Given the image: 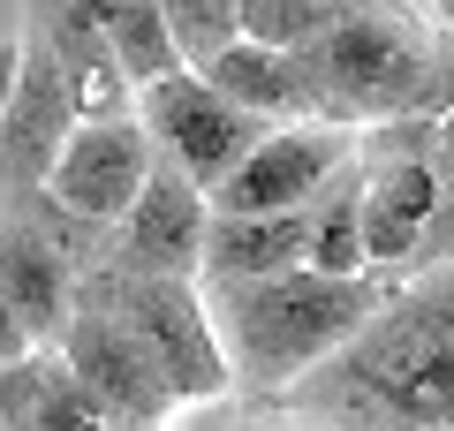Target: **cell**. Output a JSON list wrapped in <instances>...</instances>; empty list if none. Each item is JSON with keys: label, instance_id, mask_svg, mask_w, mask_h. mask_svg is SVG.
<instances>
[{"label": "cell", "instance_id": "6da1fadb", "mask_svg": "<svg viewBox=\"0 0 454 431\" xmlns=\"http://www.w3.org/2000/svg\"><path fill=\"white\" fill-rule=\"evenodd\" d=\"M280 401L325 424H454V257H424L417 280Z\"/></svg>", "mask_w": 454, "mask_h": 431}, {"label": "cell", "instance_id": "7a4b0ae2", "mask_svg": "<svg viewBox=\"0 0 454 431\" xmlns=\"http://www.w3.org/2000/svg\"><path fill=\"white\" fill-rule=\"evenodd\" d=\"M394 265L364 272H325V265H280V272H235V280H205L220 349L235 364V386L258 401H280L303 371H318L340 341H356L394 295Z\"/></svg>", "mask_w": 454, "mask_h": 431}, {"label": "cell", "instance_id": "3957f363", "mask_svg": "<svg viewBox=\"0 0 454 431\" xmlns=\"http://www.w3.org/2000/svg\"><path fill=\"white\" fill-rule=\"evenodd\" d=\"M424 0H379L295 46L310 121L372 129L387 114H439V38L417 23Z\"/></svg>", "mask_w": 454, "mask_h": 431}, {"label": "cell", "instance_id": "277c9868", "mask_svg": "<svg viewBox=\"0 0 454 431\" xmlns=\"http://www.w3.org/2000/svg\"><path fill=\"white\" fill-rule=\"evenodd\" d=\"M76 295H91V303L129 318V333L175 379L182 409L235 394V364L220 349V325H212V303H205V280L197 272H137V265H114L106 257V265H91L76 280Z\"/></svg>", "mask_w": 454, "mask_h": 431}, {"label": "cell", "instance_id": "5b68a950", "mask_svg": "<svg viewBox=\"0 0 454 431\" xmlns=\"http://www.w3.org/2000/svg\"><path fill=\"white\" fill-rule=\"evenodd\" d=\"M137 114H145L152 144H160L175 167H190L205 190H220L235 167H243V152L273 129V114H250L243 98H227L220 83L205 76V68H167V76H152L145 91H137Z\"/></svg>", "mask_w": 454, "mask_h": 431}, {"label": "cell", "instance_id": "8992f818", "mask_svg": "<svg viewBox=\"0 0 454 431\" xmlns=\"http://www.w3.org/2000/svg\"><path fill=\"white\" fill-rule=\"evenodd\" d=\"M76 121H83V106L61 76V53L38 31H23V76H16L8 114H0V205H23V197L46 190Z\"/></svg>", "mask_w": 454, "mask_h": 431}, {"label": "cell", "instance_id": "52a82bcc", "mask_svg": "<svg viewBox=\"0 0 454 431\" xmlns=\"http://www.w3.org/2000/svg\"><path fill=\"white\" fill-rule=\"evenodd\" d=\"M61 356L83 371V386L114 409V424H167V416L182 409V394H175V379L160 371V356L129 333L121 310L91 303V295H76V310H68Z\"/></svg>", "mask_w": 454, "mask_h": 431}, {"label": "cell", "instance_id": "ba28073f", "mask_svg": "<svg viewBox=\"0 0 454 431\" xmlns=\"http://www.w3.org/2000/svg\"><path fill=\"white\" fill-rule=\"evenodd\" d=\"M356 144H364V137H356L348 121H273V129L243 152V167L212 190V205H220V212L310 205L340 160H356Z\"/></svg>", "mask_w": 454, "mask_h": 431}, {"label": "cell", "instance_id": "9c48e42d", "mask_svg": "<svg viewBox=\"0 0 454 431\" xmlns=\"http://www.w3.org/2000/svg\"><path fill=\"white\" fill-rule=\"evenodd\" d=\"M205 235H212V190L175 167L160 152L152 182L137 190V205L121 212L114 227V265H137V272H197L205 280Z\"/></svg>", "mask_w": 454, "mask_h": 431}, {"label": "cell", "instance_id": "30bf717a", "mask_svg": "<svg viewBox=\"0 0 454 431\" xmlns=\"http://www.w3.org/2000/svg\"><path fill=\"white\" fill-rule=\"evenodd\" d=\"M160 167V144H152L145 114H121V121H76V137L61 144V167H53L46 190L68 212H91V220L121 227V212L137 205V190Z\"/></svg>", "mask_w": 454, "mask_h": 431}, {"label": "cell", "instance_id": "8fae6325", "mask_svg": "<svg viewBox=\"0 0 454 431\" xmlns=\"http://www.w3.org/2000/svg\"><path fill=\"white\" fill-rule=\"evenodd\" d=\"M31 31L61 53V76H68V91H76L83 121H121V114H137V91H145V83L129 76V61L114 53L106 31H98L91 0H31Z\"/></svg>", "mask_w": 454, "mask_h": 431}, {"label": "cell", "instance_id": "7c38bea8", "mask_svg": "<svg viewBox=\"0 0 454 431\" xmlns=\"http://www.w3.org/2000/svg\"><path fill=\"white\" fill-rule=\"evenodd\" d=\"M76 280L83 265L23 212H0V295L16 303V318L31 325L38 349H61L68 310H76Z\"/></svg>", "mask_w": 454, "mask_h": 431}, {"label": "cell", "instance_id": "4fadbf2b", "mask_svg": "<svg viewBox=\"0 0 454 431\" xmlns=\"http://www.w3.org/2000/svg\"><path fill=\"white\" fill-rule=\"evenodd\" d=\"M310 257V205L280 212H220L212 205L205 235V280H235V272H280Z\"/></svg>", "mask_w": 454, "mask_h": 431}, {"label": "cell", "instance_id": "5bb4252c", "mask_svg": "<svg viewBox=\"0 0 454 431\" xmlns=\"http://www.w3.org/2000/svg\"><path fill=\"white\" fill-rule=\"evenodd\" d=\"M205 76L220 83L227 98H243L250 114H273V121H310L303 98V68H295V46H273V38H227L205 61Z\"/></svg>", "mask_w": 454, "mask_h": 431}, {"label": "cell", "instance_id": "9a60e30c", "mask_svg": "<svg viewBox=\"0 0 454 431\" xmlns=\"http://www.w3.org/2000/svg\"><path fill=\"white\" fill-rule=\"evenodd\" d=\"M364 190H372L364 152L325 175V190L310 197V265H325V272H364L372 265V250H364Z\"/></svg>", "mask_w": 454, "mask_h": 431}, {"label": "cell", "instance_id": "2e32d148", "mask_svg": "<svg viewBox=\"0 0 454 431\" xmlns=\"http://www.w3.org/2000/svg\"><path fill=\"white\" fill-rule=\"evenodd\" d=\"M91 16H98V31L114 38V53L129 61L137 83L182 68V46H175V31H167V8H160V0H91Z\"/></svg>", "mask_w": 454, "mask_h": 431}, {"label": "cell", "instance_id": "e0dca14e", "mask_svg": "<svg viewBox=\"0 0 454 431\" xmlns=\"http://www.w3.org/2000/svg\"><path fill=\"white\" fill-rule=\"evenodd\" d=\"M356 8H379V0H243V31L273 38V46H310Z\"/></svg>", "mask_w": 454, "mask_h": 431}, {"label": "cell", "instance_id": "ac0fdd59", "mask_svg": "<svg viewBox=\"0 0 454 431\" xmlns=\"http://www.w3.org/2000/svg\"><path fill=\"white\" fill-rule=\"evenodd\" d=\"M160 8H167V31H175L190 68H205L227 38H243V0H160Z\"/></svg>", "mask_w": 454, "mask_h": 431}, {"label": "cell", "instance_id": "d6986e66", "mask_svg": "<svg viewBox=\"0 0 454 431\" xmlns=\"http://www.w3.org/2000/svg\"><path fill=\"white\" fill-rule=\"evenodd\" d=\"M439 220H432V242H424V257H454V121H439Z\"/></svg>", "mask_w": 454, "mask_h": 431}, {"label": "cell", "instance_id": "ffe728a7", "mask_svg": "<svg viewBox=\"0 0 454 431\" xmlns=\"http://www.w3.org/2000/svg\"><path fill=\"white\" fill-rule=\"evenodd\" d=\"M38 341H31V325L16 318V303H8V295H0V364H8V356H31Z\"/></svg>", "mask_w": 454, "mask_h": 431}, {"label": "cell", "instance_id": "44dd1931", "mask_svg": "<svg viewBox=\"0 0 454 431\" xmlns=\"http://www.w3.org/2000/svg\"><path fill=\"white\" fill-rule=\"evenodd\" d=\"M16 76H23V38H0V114L16 98Z\"/></svg>", "mask_w": 454, "mask_h": 431}, {"label": "cell", "instance_id": "7402d4cb", "mask_svg": "<svg viewBox=\"0 0 454 431\" xmlns=\"http://www.w3.org/2000/svg\"><path fill=\"white\" fill-rule=\"evenodd\" d=\"M439 114L454 121V23H447V38H439Z\"/></svg>", "mask_w": 454, "mask_h": 431}, {"label": "cell", "instance_id": "603a6c76", "mask_svg": "<svg viewBox=\"0 0 454 431\" xmlns=\"http://www.w3.org/2000/svg\"><path fill=\"white\" fill-rule=\"evenodd\" d=\"M432 16H439V23H454V0H432Z\"/></svg>", "mask_w": 454, "mask_h": 431}]
</instances>
